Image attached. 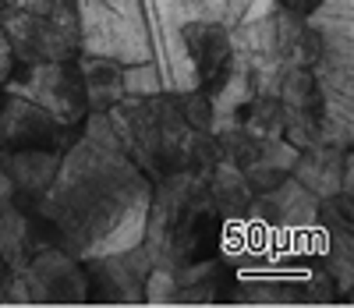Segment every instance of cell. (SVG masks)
Wrapping results in <instances>:
<instances>
[{
    "label": "cell",
    "instance_id": "6da1fadb",
    "mask_svg": "<svg viewBox=\"0 0 354 308\" xmlns=\"http://www.w3.org/2000/svg\"><path fill=\"white\" fill-rule=\"evenodd\" d=\"M149 199L153 181L124 156L106 114H88L32 212L68 255L88 262L138 248Z\"/></svg>",
    "mask_w": 354,
    "mask_h": 308
},
{
    "label": "cell",
    "instance_id": "7a4b0ae2",
    "mask_svg": "<svg viewBox=\"0 0 354 308\" xmlns=\"http://www.w3.org/2000/svg\"><path fill=\"white\" fill-rule=\"evenodd\" d=\"M153 68L170 96L213 92L230 68L227 0H142Z\"/></svg>",
    "mask_w": 354,
    "mask_h": 308
},
{
    "label": "cell",
    "instance_id": "3957f363",
    "mask_svg": "<svg viewBox=\"0 0 354 308\" xmlns=\"http://www.w3.org/2000/svg\"><path fill=\"white\" fill-rule=\"evenodd\" d=\"M106 120L124 156L153 184L170 174H195L209 181V174L223 163L216 138L195 132L177 107V96H170V92L121 100L106 110Z\"/></svg>",
    "mask_w": 354,
    "mask_h": 308
},
{
    "label": "cell",
    "instance_id": "277c9868",
    "mask_svg": "<svg viewBox=\"0 0 354 308\" xmlns=\"http://www.w3.org/2000/svg\"><path fill=\"white\" fill-rule=\"evenodd\" d=\"M223 220L209 195V181L195 174H170L153 184L142 248L153 266H198L220 255Z\"/></svg>",
    "mask_w": 354,
    "mask_h": 308
},
{
    "label": "cell",
    "instance_id": "5b68a950",
    "mask_svg": "<svg viewBox=\"0 0 354 308\" xmlns=\"http://www.w3.org/2000/svg\"><path fill=\"white\" fill-rule=\"evenodd\" d=\"M301 68V15L277 4L255 21L230 28V71L248 96H280L283 78Z\"/></svg>",
    "mask_w": 354,
    "mask_h": 308
},
{
    "label": "cell",
    "instance_id": "8992f818",
    "mask_svg": "<svg viewBox=\"0 0 354 308\" xmlns=\"http://www.w3.org/2000/svg\"><path fill=\"white\" fill-rule=\"evenodd\" d=\"M78 57L110 60L121 68L149 64L142 0H78Z\"/></svg>",
    "mask_w": 354,
    "mask_h": 308
},
{
    "label": "cell",
    "instance_id": "52a82bcc",
    "mask_svg": "<svg viewBox=\"0 0 354 308\" xmlns=\"http://www.w3.org/2000/svg\"><path fill=\"white\" fill-rule=\"evenodd\" d=\"M4 92H15V96L36 103L64 128H82V120L88 117L78 57L50 60V64H15L4 82Z\"/></svg>",
    "mask_w": 354,
    "mask_h": 308
},
{
    "label": "cell",
    "instance_id": "ba28073f",
    "mask_svg": "<svg viewBox=\"0 0 354 308\" xmlns=\"http://www.w3.org/2000/svg\"><path fill=\"white\" fill-rule=\"evenodd\" d=\"M88 280L75 255L46 244L15 269V305H85Z\"/></svg>",
    "mask_w": 354,
    "mask_h": 308
},
{
    "label": "cell",
    "instance_id": "9c48e42d",
    "mask_svg": "<svg viewBox=\"0 0 354 308\" xmlns=\"http://www.w3.org/2000/svg\"><path fill=\"white\" fill-rule=\"evenodd\" d=\"M0 33H4L15 64H50V60H75L78 57V33L57 25L50 18L28 15L21 8H8L0 15Z\"/></svg>",
    "mask_w": 354,
    "mask_h": 308
},
{
    "label": "cell",
    "instance_id": "30bf717a",
    "mask_svg": "<svg viewBox=\"0 0 354 308\" xmlns=\"http://www.w3.org/2000/svg\"><path fill=\"white\" fill-rule=\"evenodd\" d=\"M82 128H64L15 92H0V149H46V152H64Z\"/></svg>",
    "mask_w": 354,
    "mask_h": 308
},
{
    "label": "cell",
    "instance_id": "8fae6325",
    "mask_svg": "<svg viewBox=\"0 0 354 308\" xmlns=\"http://www.w3.org/2000/svg\"><path fill=\"white\" fill-rule=\"evenodd\" d=\"M85 280H88V301L100 305H135L145 294V280L153 273V259L142 248H128L117 255L88 259L82 262Z\"/></svg>",
    "mask_w": 354,
    "mask_h": 308
},
{
    "label": "cell",
    "instance_id": "7c38bea8",
    "mask_svg": "<svg viewBox=\"0 0 354 308\" xmlns=\"http://www.w3.org/2000/svg\"><path fill=\"white\" fill-rule=\"evenodd\" d=\"M46 244H57L50 227L36 217L32 209L18 206L11 195H0V259L11 266V273L28 259L36 255ZM61 248V244H57Z\"/></svg>",
    "mask_w": 354,
    "mask_h": 308
},
{
    "label": "cell",
    "instance_id": "4fadbf2b",
    "mask_svg": "<svg viewBox=\"0 0 354 308\" xmlns=\"http://www.w3.org/2000/svg\"><path fill=\"white\" fill-rule=\"evenodd\" d=\"M294 181L305 184L315 199H333V195H340V184H344V192H347V188H351V160H347V149H340V145H315V149H305L301 156H294Z\"/></svg>",
    "mask_w": 354,
    "mask_h": 308
},
{
    "label": "cell",
    "instance_id": "5bb4252c",
    "mask_svg": "<svg viewBox=\"0 0 354 308\" xmlns=\"http://www.w3.org/2000/svg\"><path fill=\"white\" fill-rule=\"evenodd\" d=\"M78 68H82V82H85L88 114H106L110 107L124 100V68L121 64L96 60V57H78Z\"/></svg>",
    "mask_w": 354,
    "mask_h": 308
},
{
    "label": "cell",
    "instance_id": "9a60e30c",
    "mask_svg": "<svg viewBox=\"0 0 354 308\" xmlns=\"http://www.w3.org/2000/svg\"><path fill=\"white\" fill-rule=\"evenodd\" d=\"M209 195L216 202V212H220V220L223 224H241L252 217V188H248V181L241 170H234L227 163H220L213 174H209Z\"/></svg>",
    "mask_w": 354,
    "mask_h": 308
},
{
    "label": "cell",
    "instance_id": "2e32d148",
    "mask_svg": "<svg viewBox=\"0 0 354 308\" xmlns=\"http://www.w3.org/2000/svg\"><path fill=\"white\" fill-rule=\"evenodd\" d=\"M11 8H21L28 15L50 18L57 25L71 28V33H78V0H15Z\"/></svg>",
    "mask_w": 354,
    "mask_h": 308
},
{
    "label": "cell",
    "instance_id": "e0dca14e",
    "mask_svg": "<svg viewBox=\"0 0 354 308\" xmlns=\"http://www.w3.org/2000/svg\"><path fill=\"white\" fill-rule=\"evenodd\" d=\"M0 305H15V273L0 259Z\"/></svg>",
    "mask_w": 354,
    "mask_h": 308
},
{
    "label": "cell",
    "instance_id": "ac0fdd59",
    "mask_svg": "<svg viewBox=\"0 0 354 308\" xmlns=\"http://www.w3.org/2000/svg\"><path fill=\"white\" fill-rule=\"evenodd\" d=\"M11 68H15V57H11V46H8L4 33H0V92H4V82H8Z\"/></svg>",
    "mask_w": 354,
    "mask_h": 308
},
{
    "label": "cell",
    "instance_id": "d6986e66",
    "mask_svg": "<svg viewBox=\"0 0 354 308\" xmlns=\"http://www.w3.org/2000/svg\"><path fill=\"white\" fill-rule=\"evenodd\" d=\"M280 4H283L287 11H294V15H308L319 0H280Z\"/></svg>",
    "mask_w": 354,
    "mask_h": 308
},
{
    "label": "cell",
    "instance_id": "ffe728a7",
    "mask_svg": "<svg viewBox=\"0 0 354 308\" xmlns=\"http://www.w3.org/2000/svg\"><path fill=\"white\" fill-rule=\"evenodd\" d=\"M11 4H15V0H0V15H4V11H8Z\"/></svg>",
    "mask_w": 354,
    "mask_h": 308
}]
</instances>
